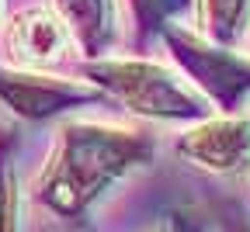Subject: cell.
Here are the masks:
<instances>
[{
    "instance_id": "1",
    "label": "cell",
    "mask_w": 250,
    "mask_h": 232,
    "mask_svg": "<svg viewBox=\"0 0 250 232\" xmlns=\"http://www.w3.org/2000/svg\"><path fill=\"white\" fill-rule=\"evenodd\" d=\"M149 159V139L108 125H66L39 177V201L62 218L80 215L111 180Z\"/></svg>"
},
{
    "instance_id": "2",
    "label": "cell",
    "mask_w": 250,
    "mask_h": 232,
    "mask_svg": "<svg viewBox=\"0 0 250 232\" xmlns=\"http://www.w3.org/2000/svg\"><path fill=\"white\" fill-rule=\"evenodd\" d=\"M87 77L108 87L129 111L146 115V118H164V121H195L198 118L202 121L208 115L205 97L160 62L104 59V62L87 66Z\"/></svg>"
},
{
    "instance_id": "3",
    "label": "cell",
    "mask_w": 250,
    "mask_h": 232,
    "mask_svg": "<svg viewBox=\"0 0 250 232\" xmlns=\"http://www.w3.org/2000/svg\"><path fill=\"white\" fill-rule=\"evenodd\" d=\"M167 45H170L174 59L184 66V73L191 77L205 90V97H212L215 104L233 108L250 90V59L229 52L226 45L202 42V39L188 35L181 28H167Z\"/></svg>"
},
{
    "instance_id": "4",
    "label": "cell",
    "mask_w": 250,
    "mask_h": 232,
    "mask_svg": "<svg viewBox=\"0 0 250 232\" xmlns=\"http://www.w3.org/2000/svg\"><path fill=\"white\" fill-rule=\"evenodd\" d=\"M177 153L212 174H240L250 167V121L247 118H208L184 132Z\"/></svg>"
},
{
    "instance_id": "5",
    "label": "cell",
    "mask_w": 250,
    "mask_h": 232,
    "mask_svg": "<svg viewBox=\"0 0 250 232\" xmlns=\"http://www.w3.org/2000/svg\"><path fill=\"white\" fill-rule=\"evenodd\" d=\"M94 90L77 80H59L42 73H7L0 70V101L14 108L21 118H49L62 108L90 101Z\"/></svg>"
},
{
    "instance_id": "6",
    "label": "cell",
    "mask_w": 250,
    "mask_h": 232,
    "mask_svg": "<svg viewBox=\"0 0 250 232\" xmlns=\"http://www.w3.org/2000/svg\"><path fill=\"white\" fill-rule=\"evenodd\" d=\"M70 31L45 7L21 11L7 28V49L21 66H52L66 56Z\"/></svg>"
},
{
    "instance_id": "7",
    "label": "cell",
    "mask_w": 250,
    "mask_h": 232,
    "mask_svg": "<svg viewBox=\"0 0 250 232\" xmlns=\"http://www.w3.org/2000/svg\"><path fill=\"white\" fill-rule=\"evenodd\" d=\"M56 11L87 56H101L111 45V35H115L111 0H56Z\"/></svg>"
},
{
    "instance_id": "8",
    "label": "cell",
    "mask_w": 250,
    "mask_h": 232,
    "mask_svg": "<svg viewBox=\"0 0 250 232\" xmlns=\"http://www.w3.org/2000/svg\"><path fill=\"white\" fill-rule=\"evenodd\" d=\"M202 24L215 45H233L250 24V0H202Z\"/></svg>"
},
{
    "instance_id": "9",
    "label": "cell",
    "mask_w": 250,
    "mask_h": 232,
    "mask_svg": "<svg viewBox=\"0 0 250 232\" xmlns=\"http://www.w3.org/2000/svg\"><path fill=\"white\" fill-rule=\"evenodd\" d=\"M11 149H14V139L11 132H4L0 135V232L18 229V177H14Z\"/></svg>"
},
{
    "instance_id": "10",
    "label": "cell",
    "mask_w": 250,
    "mask_h": 232,
    "mask_svg": "<svg viewBox=\"0 0 250 232\" xmlns=\"http://www.w3.org/2000/svg\"><path fill=\"white\" fill-rule=\"evenodd\" d=\"M136 4V14L146 28H156V24H164L174 11H181L188 0H132Z\"/></svg>"
},
{
    "instance_id": "11",
    "label": "cell",
    "mask_w": 250,
    "mask_h": 232,
    "mask_svg": "<svg viewBox=\"0 0 250 232\" xmlns=\"http://www.w3.org/2000/svg\"><path fill=\"white\" fill-rule=\"evenodd\" d=\"M146 232H177V225H174V222H164V225H153V229H146Z\"/></svg>"
},
{
    "instance_id": "12",
    "label": "cell",
    "mask_w": 250,
    "mask_h": 232,
    "mask_svg": "<svg viewBox=\"0 0 250 232\" xmlns=\"http://www.w3.org/2000/svg\"><path fill=\"white\" fill-rule=\"evenodd\" d=\"M226 232H250V225H229Z\"/></svg>"
},
{
    "instance_id": "13",
    "label": "cell",
    "mask_w": 250,
    "mask_h": 232,
    "mask_svg": "<svg viewBox=\"0 0 250 232\" xmlns=\"http://www.w3.org/2000/svg\"><path fill=\"white\" fill-rule=\"evenodd\" d=\"M0 11H4V0H0Z\"/></svg>"
}]
</instances>
